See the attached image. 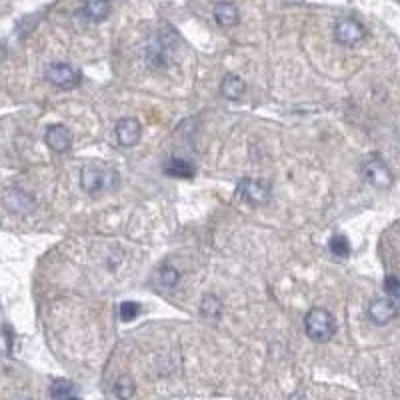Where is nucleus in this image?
I'll list each match as a JSON object with an SVG mask.
<instances>
[{
    "label": "nucleus",
    "instance_id": "f257e3e1",
    "mask_svg": "<svg viewBox=\"0 0 400 400\" xmlns=\"http://www.w3.org/2000/svg\"><path fill=\"white\" fill-rule=\"evenodd\" d=\"M116 184H118L116 171L104 164H86L80 172V186L88 195H98L104 190L116 188Z\"/></svg>",
    "mask_w": 400,
    "mask_h": 400
},
{
    "label": "nucleus",
    "instance_id": "f03ea898",
    "mask_svg": "<svg viewBox=\"0 0 400 400\" xmlns=\"http://www.w3.org/2000/svg\"><path fill=\"white\" fill-rule=\"evenodd\" d=\"M307 336L314 343H328L336 332V320L326 309H310L304 316Z\"/></svg>",
    "mask_w": 400,
    "mask_h": 400
},
{
    "label": "nucleus",
    "instance_id": "7ed1b4c3",
    "mask_svg": "<svg viewBox=\"0 0 400 400\" xmlns=\"http://www.w3.org/2000/svg\"><path fill=\"white\" fill-rule=\"evenodd\" d=\"M45 79L60 91H72L80 84V72L69 62H52L45 70Z\"/></svg>",
    "mask_w": 400,
    "mask_h": 400
},
{
    "label": "nucleus",
    "instance_id": "20e7f679",
    "mask_svg": "<svg viewBox=\"0 0 400 400\" xmlns=\"http://www.w3.org/2000/svg\"><path fill=\"white\" fill-rule=\"evenodd\" d=\"M366 36L365 24L358 23L356 18H341L338 23L334 24V38L336 42H341L344 46H355L358 42H362Z\"/></svg>",
    "mask_w": 400,
    "mask_h": 400
},
{
    "label": "nucleus",
    "instance_id": "39448f33",
    "mask_svg": "<svg viewBox=\"0 0 400 400\" xmlns=\"http://www.w3.org/2000/svg\"><path fill=\"white\" fill-rule=\"evenodd\" d=\"M236 193H239V196L244 202L254 206L266 205V202L270 200V186L263 183V181H254V178H244V181H240Z\"/></svg>",
    "mask_w": 400,
    "mask_h": 400
},
{
    "label": "nucleus",
    "instance_id": "423d86ee",
    "mask_svg": "<svg viewBox=\"0 0 400 400\" xmlns=\"http://www.w3.org/2000/svg\"><path fill=\"white\" fill-rule=\"evenodd\" d=\"M362 172H365L366 181L372 184V186H377V188H389L392 181H394V176H392V172L387 166V162L380 160L378 156H372V159L366 160Z\"/></svg>",
    "mask_w": 400,
    "mask_h": 400
},
{
    "label": "nucleus",
    "instance_id": "0eeeda50",
    "mask_svg": "<svg viewBox=\"0 0 400 400\" xmlns=\"http://www.w3.org/2000/svg\"><path fill=\"white\" fill-rule=\"evenodd\" d=\"M140 137H142V126L137 118L126 116V118H120L116 122V138L122 147H128V149L137 147L140 142Z\"/></svg>",
    "mask_w": 400,
    "mask_h": 400
},
{
    "label": "nucleus",
    "instance_id": "6e6552de",
    "mask_svg": "<svg viewBox=\"0 0 400 400\" xmlns=\"http://www.w3.org/2000/svg\"><path fill=\"white\" fill-rule=\"evenodd\" d=\"M399 314V304L390 298H377L368 307V319L375 324H389L390 320L396 319Z\"/></svg>",
    "mask_w": 400,
    "mask_h": 400
},
{
    "label": "nucleus",
    "instance_id": "1a4fd4ad",
    "mask_svg": "<svg viewBox=\"0 0 400 400\" xmlns=\"http://www.w3.org/2000/svg\"><path fill=\"white\" fill-rule=\"evenodd\" d=\"M45 142L55 152H67L72 147V132L64 125H55L46 130Z\"/></svg>",
    "mask_w": 400,
    "mask_h": 400
},
{
    "label": "nucleus",
    "instance_id": "9d476101",
    "mask_svg": "<svg viewBox=\"0 0 400 400\" xmlns=\"http://www.w3.org/2000/svg\"><path fill=\"white\" fill-rule=\"evenodd\" d=\"M212 16H215L218 26H222V28H230V26L239 24L240 18L236 4H234V2H229V0H220V2H217L215 8H212Z\"/></svg>",
    "mask_w": 400,
    "mask_h": 400
},
{
    "label": "nucleus",
    "instance_id": "9b49d317",
    "mask_svg": "<svg viewBox=\"0 0 400 400\" xmlns=\"http://www.w3.org/2000/svg\"><path fill=\"white\" fill-rule=\"evenodd\" d=\"M246 91V84H244V80L240 79L239 74H224V79L220 82V92H222V96H227L229 101H239L240 96L244 94Z\"/></svg>",
    "mask_w": 400,
    "mask_h": 400
},
{
    "label": "nucleus",
    "instance_id": "f8f14e48",
    "mask_svg": "<svg viewBox=\"0 0 400 400\" xmlns=\"http://www.w3.org/2000/svg\"><path fill=\"white\" fill-rule=\"evenodd\" d=\"M162 171L172 178H193L195 176V166L184 159H168L164 162Z\"/></svg>",
    "mask_w": 400,
    "mask_h": 400
},
{
    "label": "nucleus",
    "instance_id": "ddd939ff",
    "mask_svg": "<svg viewBox=\"0 0 400 400\" xmlns=\"http://www.w3.org/2000/svg\"><path fill=\"white\" fill-rule=\"evenodd\" d=\"M110 12V2L108 0H84L82 14L91 21V23H101L108 16Z\"/></svg>",
    "mask_w": 400,
    "mask_h": 400
},
{
    "label": "nucleus",
    "instance_id": "4468645a",
    "mask_svg": "<svg viewBox=\"0 0 400 400\" xmlns=\"http://www.w3.org/2000/svg\"><path fill=\"white\" fill-rule=\"evenodd\" d=\"M4 202H6V208L12 210V212H26V210H30V206H33L30 196L23 193V190H8Z\"/></svg>",
    "mask_w": 400,
    "mask_h": 400
},
{
    "label": "nucleus",
    "instance_id": "2eb2a0df",
    "mask_svg": "<svg viewBox=\"0 0 400 400\" xmlns=\"http://www.w3.org/2000/svg\"><path fill=\"white\" fill-rule=\"evenodd\" d=\"M79 392L74 389V384L70 380H64V378H58L50 384V396L52 399H74Z\"/></svg>",
    "mask_w": 400,
    "mask_h": 400
},
{
    "label": "nucleus",
    "instance_id": "dca6fc26",
    "mask_svg": "<svg viewBox=\"0 0 400 400\" xmlns=\"http://www.w3.org/2000/svg\"><path fill=\"white\" fill-rule=\"evenodd\" d=\"M200 312H202V316H206V319L218 320L220 314H222V302L215 295H206L202 298V304H200Z\"/></svg>",
    "mask_w": 400,
    "mask_h": 400
},
{
    "label": "nucleus",
    "instance_id": "f3484780",
    "mask_svg": "<svg viewBox=\"0 0 400 400\" xmlns=\"http://www.w3.org/2000/svg\"><path fill=\"white\" fill-rule=\"evenodd\" d=\"M328 248H331V252L334 254V256H338V258H346L348 254H350V242H348V239L346 236H343V234H336V236H332L331 242H328Z\"/></svg>",
    "mask_w": 400,
    "mask_h": 400
},
{
    "label": "nucleus",
    "instance_id": "a211bd4d",
    "mask_svg": "<svg viewBox=\"0 0 400 400\" xmlns=\"http://www.w3.org/2000/svg\"><path fill=\"white\" fill-rule=\"evenodd\" d=\"M159 282L162 288H174V286L178 285V270L176 268H172V266H162L159 273Z\"/></svg>",
    "mask_w": 400,
    "mask_h": 400
},
{
    "label": "nucleus",
    "instance_id": "6ab92c4d",
    "mask_svg": "<svg viewBox=\"0 0 400 400\" xmlns=\"http://www.w3.org/2000/svg\"><path fill=\"white\" fill-rule=\"evenodd\" d=\"M115 392L118 399H130V396H135V380L130 377H120L116 380Z\"/></svg>",
    "mask_w": 400,
    "mask_h": 400
},
{
    "label": "nucleus",
    "instance_id": "aec40b11",
    "mask_svg": "<svg viewBox=\"0 0 400 400\" xmlns=\"http://www.w3.org/2000/svg\"><path fill=\"white\" fill-rule=\"evenodd\" d=\"M118 314H120V320L130 322V320H135L138 314H140V304H138V302H132V300H126V302L120 304Z\"/></svg>",
    "mask_w": 400,
    "mask_h": 400
},
{
    "label": "nucleus",
    "instance_id": "412c9836",
    "mask_svg": "<svg viewBox=\"0 0 400 400\" xmlns=\"http://www.w3.org/2000/svg\"><path fill=\"white\" fill-rule=\"evenodd\" d=\"M384 290L390 298H400V278L399 276H387L384 278Z\"/></svg>",
    "mask_w": 400,
    "mask_h": 400
},
{
    "label": "nucleus",
    "instance_id": "4be33fe9",
    "mask_svg": "<svg viewBox=\"0 0 400 400\" xmlns=\"http://www.w3.org/2000/svg\"><path fill=\"white\" fill-rule=\"evenodd\" d=\"M12 341H14V334H12L11 326H4V353L6 356H11L12 353Z\"/></svg>",
    "mask_w": 400,
    "mask_h": 400
}]
</instances>
